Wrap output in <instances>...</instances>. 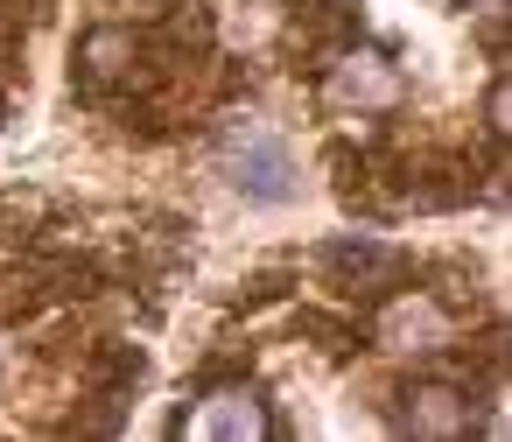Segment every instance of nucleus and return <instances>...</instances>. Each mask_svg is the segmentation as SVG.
Returning <instances> with one entry per match:
<instances>
[{"label":"nucleus","instance_id":"nucleus-13","mask_svg":"<svg viewBox=\"0 0 512 442\" xmlns=\"http://www.w3.org/2000/svg\"><path fill=\"white\" fill-rule=\"evenodd\" d=\"M470 8H484V15H498V8H505V0H470Z\"/></svg>","mask_w":512,"mask_h":442},{"label":"nucleus","instance_id":"nucleus-1","mask_svg":"<svg viewBox=\"0 0 512 442\" xmlns=\"http://www.w3.org/2000/svg\"><path fill=\"white\" fill-rule=\"evenodd\" d=\"M323 85V106L337 113V120H386V113H400V99H407V78L379 57V50H358V43H344L323 71H316Z\"/></svg>","mask_w":512,"mask_h":442},{"label":"nucleus","instance_id":"nucleus-8","mask_svg":"<svg viewBox=\"0 0 512 442\" xmlns=\"http://www.w3.org/2000/svg\"><path fill=\"white\" fill-rule=\"evenodd\" d=\"M281 43L295 50V64L302 71H323L344 43H358V15L344 8V0H309V8L295 15L288 8V29H281Z\"/></svg>","mask_w":512,"mask_h":442},{"label":"nucleus","instance_id":"nucleus-11","mask_svg":"<svg viewBox=\"0 0 512 442\" xmlns=\"http://www.w3.org/2000/svg\"><path fill=\"white\" fill-rule=\"evenodd\" d=\"M288 281H295L288 267H260V274H246V281H239V295H232V302H246V309H260V302H274V295H288Z\"/></svg>","mask_w":512,"mask_h":442},{"label":"nucleus","instance_id":"nucleus-6","mask_svg":"<svg viewBox=\"0 0 512 442\" xmlns=\"http://www.w3.org/2000/svg\"><path fill=\"white\" fill-rule=\"evenodd\" d=\"M393 428L414 442H463V435H477V400H470V386L414 379L393 393Z\"/></svg>","mask_w":512,"mask_h":442},{"label":"nucleus","instance_id":"nucleus-7","mask_svg":"<svg viewBox=\"0 0 512 442\" xmlns=\"http://www.w3.org/2000/svg\"><path fill=\"white\" fill-rule=\"evenodd\" d=\"M323 267H330V281L337 288H351V295H365V302H379V295H393L400 281H414V260L400 253V246H386V239H330L323 246Z\"/></svg>","mask_w":512,"mask_h":442},{"label":"nucleus","instance_id":"nucleus-9","mask_svg":"<svg viewBox=\"0 0 512 442\" xmlns=\"http://www.w3.org/2000/svg\"><path fill=\"white\" fill-rule=\"evenodd\" d=\"M281 29H288V0H225V8L211 15V43L232 50V57L281 50Z\"/></svg>","mask_w":512,"mask_h":442},{"label":"nucleus","instance_id":"nucleus-5","mask_svg":"<svg viewBox=\"0 0 512 442\" xmlns=\"http://www.w3.org/2000/svg\"><path fill=\"white\" fill-rule=\"evenodd\" d=\"M274 428H281V421L267 414L260 386H246V379L211 386L197 407H183V414L169 421V435H197V442H260V435H274Z\"/></svg>","mask_w":512,"mask_h":442},{"label":"nucleus","instance_id":"nucleus-12","mask_svg":"<svg viewBox=\"0 0 512 442\" xmlns=\"http://www.w3.org/2000/svg\"><path fill=\"white\" fill-rule=\"evenodd\" d=\"M484 134H491V141L512 134V85H505V78H491V92H484Z\"/></svg>","mask_w":512,"mask_h":442},{"label":"nucleus","instance_id":"nucleus-3","mask_svg":"<svg viewBox=\"0 0 512 442\" xmlns=\"http://www.w3.org/2000/svg\"><path fill=\"white\" fill-rule=\"evenodd\" d=\"M372 344H379V351H400V358L449 351V344H456V309H449L435 288H407V281H400L393 295H379Z\"/></svg>","mask_w":512,"mask_h":442},{"label":"nucleus","instance_id":"nucleus-2","mask_svg":"<svg viewBox=\"0 0 512 442\" xmlns=\"http://www.w3.org/2000/svg\"><path fill=\"white\" fill-rule=\"evenodd\" d=\"M71 85L85 99H99V106H120L127 92H148V50H141V36L113 29V22L85 29L78 57H71Z\"/></svg>","mask_w":512,"mask_h":442},{"label":"nucleus","instance_id":"nucleus-4","mask_svg":"<svg viewBox=\"0 0 512 442\" xmlns=\"http://www.w3.org/2000/svg\"><path fill=\"white\" fill-rule=\"evenodd\" d=\"M225 176L253 204H288L295 197V155H288V141H274L253 120H232L225 127Z\"/></svg>","mask_w":512,"mask_h":442},{"label":"nucleus","instance_id":"nucleus-10","mask_svg":"<svg viewBox=\"0 0 512 442\" xmlns=\"http://www.w3.org/2000/svg\"><path fill=\"white\" fill-rule=\"evenodd\" d=\"M295 330H302V337H323L316 351H330V358H344V351L358 344V330H351V323H337V316H323V309H302V316H295Z\"/></svg>","mask_w":512,"mask_h":442}]
</instances>
